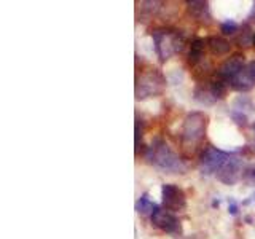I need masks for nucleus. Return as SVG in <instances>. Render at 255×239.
<instances>
[{
	"label": "nucleus",
	"mask_w": 255,
	"mask_h": 239,
	"mask_svg": "<svg viewBox=\"0 0 255 239\" xmlns=\"http://www.w3.org/2000/svg\"><path fill=\"white\" fill-rule=\"evenodd\" d=\"M145 159L148 164L167 174H182L185 171V166H183L179 155L163 139H155L151 145L147 147Z\"/></svg>",
	"instance_id": "f257e3e1"
},
{
	"label": "nucleus",
	"mask_w": 255,
	"mask_h": 239,
	"mask_svg": "<svg viewBox=\"0 0 255 239\" xmlns=\"http://www.w3.org/2000/svg\"><path fill=\"white\" fill-rule=\"evenodd\" d=\"M209 118L204 112H191L185 117L180 131V139L183 147H196L204 139Z\"/></svg>",
	"instance_id": "f03ea898"
},
{
	"label": "nucleus",
	"mask_w": 255,
	"mask_h": 239,
	"mask_svg": "<svg viewBox=\"0 0 255 239\" xmlns=\"http://www.w3.org/2000/svg\"><path fill=\"white\" fill-rule=\"evenodd\" d=\"M151 38L155 43V51L158 58L163 62L171 58L174 53H180L183 50V37L179 32H167V30H153L151 32Z\"/></svg>",
	"instance_id": "7ed1b4c3"
},
{
	"label": "nucleus",
	"mask_w": 255,
	"mask_h": 239,
	"mask_svg": "<svg viewBox=\"0 0 255 239\" xmlns=\"http://www.w3.org/2000/svg\"><path fill=\"white\" fill-rule=\"evenodd\" d=\"M166 88V78L156 69H148L137 77L135 83V99H147L159 96Z\"/></svg>",
	"instance_id": "20e7f679"
},
{
	"label": "nucleus",
	"mask_w": 255,
	"mask_h": 239,
	"mask_svg": "<svg viewBox=\"0 0 255 239\" xmlns=\"http://www.w3.org/2000/svg\"><path fill=\"white\" fill-rule=\"evenodd\" d=\"M230 158L231 155L227 151H222L217 147H207L203 151L201 159H199V171L203 175L217 174Z\"/></svg>",
	"instance_id": "39448f33"
},
{
	"label": "nucleus",
	"mask_w": 255,
	"mask_h": 239,
	"mask_svg": "<svg viewBox=\"0 0 255 239\" xmlns=\"http://www.w3.org/2000/svg\"><path fill=\"white\" fill-rule=\"evenodd\" d=\"M161 201L164 209L171 214L183 212L187 209V196L183 190L174 183H164L161 187Z\"/></svg>",
	"instance_id": "423d86ee"
},
{
	"label": "nucleus",
	"mask_w": 255,
	"mask_h": 239,
	"mask_svg": "<svg viewBox=\"0 0 255 239\" xmlns=\"http://www.w3.org/2000/svg\"><path fill=\"white\" fill-rule=\"evenodd\" d=\"M150 220L156 228H159L167 235H172V236H180L182 235L180 220L175 217L174 214L167 212L166 209H159V207H158V209L151 214Z\"/></svg>",
	"instance_id": "0eeeda50"
},
{
	"label": "nucleus",
	"mask_w": 255,
	"mask_h": 239,
	"mask_svg": "<svg viewBox=\"0 0 255 239\" xmlns=\"http://www.w3.org/2000/svg\"><path fill=\"white\" fill-rule=\"evenodd\" d=\"M241 172H243V161L236 156H231L217 172V179L222 183H225V185H235L241 179Z\"/></svg>",
	"instance_id": "6e6552de"
},
{
	"label": "nucleus",
	"mask_w": 255,
	"mask_h": 239,
	"mask_svg": "<svg viewBox=\"0 0 255 239\" xmlns=\"http://www.w3.org/2000/svg\"><path fill=\"white\" fill-rule=\"evenodd\" d=\"M246 67V61H244V56L241 54H235L228 58L227 61H223L219 67V77L220 80H223L225 83H231V80L235 77L239 75V72Z\"/></svg>",
	"instance_id": "1a4fd4ad"
},
{
	"label": "nucleus",
	"mask_w": 255,
	"mask_h": 239,
	"mask_svg": "<svg viewBox=\"0 0 255 239\" xmlns=\"http://www.w3.org/2000/svg\"><path fill=\"white\" fill-rule=\"evenodd\" d=\"M230 86L239 93L251 91L255 86V61L246 64V67L239 72V75L231 80Z\"/></svg>",
	"instance_id": "9d476101"
},
{
	"label": "nucleus",
	"mask_w": 255,
	"mask_h": 239,
	"mask_svg": "<svg viewBox=\"0 0 255 239\" xmlns=\"http://www.w3.org/2000/svg\"><path fill=\"white\" fill-rule=\"evenodd\" d=\"M206 43H207V46H209V51L214 56H225L231 50L230 42H227V40L222 38V37H209Z\"/></svg>",
	"instance_id": "9b49d317"
},
{
	"label": "nucleus",
	"mask_w": 255,
	"mask_h": 239,
	"mask_svg": "<svg viewBox=\"0 0 255 239\" xmlns=\"http://www.w3.org/2000/svg\"><path fill=\"white\" fill-rule=\"evenodd\" d=\"M193 98L196 102L203 104V106H212V104L217 102V99L214 98V94L211 91L209 85H198L193 91Z\"/></svg>",
	"instance_id": "f8f14e48"
},
{
	"label": "nucleus",
	"mask_w": 255,
	"mask_h": 239,
	"mask_svg": "<svg viewBox=\"0 0 255 239\" xmlns=\"http://www.w3.org/2000/svg\"><path fill=\"white\" fill-rule=\"evenodd\" d=\"M188 13L198 21H209V3L207 2H190Z\"/></svg>",
	"instance_id": "ddd939ff"
},
{
	"label": "nucleus",
	"mask_w": 255,
	"mask_h": 239,
	"mask_svg": "<svg viewBox=\"0 0 255 239\" xmlns=\"http://www.w3.org/2000/svg\"><path fill=\"white\" fill-rule=\"evenodd\" d=\"M156 209H158V206L151 201L147 193L140 195L137 201H135V211H137V214L143 215V217H147V215L151 217V214H153Z\"/></svg>",
	"instance_id": "4468645a"
},
{
	"label": "nucleus",
	"mask_w": 255,
	"mask_h": 239,
	"mask_svg": "<svg viewBox=\"0 0 255 239\" xmlns=\"http://www.w3.org/2000/svg\"><path fill=\"white\" fill-rule=\"evenodd\" d=\"M204 45L206 42L203 38H195L193 42H191L190 53H188V62L191 66H196V64L204 58Z\"/></svg>",
	"instance_id": "2eb2a0df"
},
{
	"label": "nucleus",
	"mask_w": 255,
	"mask_h": 239,
	"mask_svg": "<svg viewBox=\"0 0 255 239\" xmlns=\"http://www.w3.org/2000/svg\"><path fill=\"white\" fill-rule=\"evenodd\" d=\"M238 29H239V24H238L235 19H227V21H223V22H222V26H220L222 34H225V35H233V34H236Z\"/></svg>",
	"instance_id": "dca6fc26"
},
{
	"label": "nucleus",
	"mask_w": 255,
	"mask_h": 239,
	"mask_svg": "<svg viewBox=\"0 0 255 239\" xmlns=\"http://www.w3.org/2000/svg\"><path fill=\"white\" fill-rule=\"evenodd\" d=\"M231 120L238 124V126H247V115L243 114V112H238V110H231L230 114Z\"/></svg>",
	"instance_id": "f3484780"
},
{
	"label": "nucleus",
	"mask_w": 255,
	"mask_h": 239,
	"mask_svg": "<svg viewBox=\"0 0 255 239\" xmlns=\"http://www.w3.org/2000/svg\"><path fill=\"white\" fill-rule=\"evenodd\" d=\"M142 126L139 123V118H137V121H135V155H139V150L143 147L142 145Z\"/></svg>",
	"instance_id": "a211bd4d"
},
{
	"label": "nucleus",
	"mask_w": 255,
	"mask_h": 239,
	"mask_svg": "<svg viewBox=\"0 0 255 239\" xmlns=\"http://www.w3.org/2000/svg\"><path fill=\"white\" fill-rule=\"evenodd\" d=\"M228 212H230L231 215H238V212H239V204L235 201L233 198H230V199H228Z\"/></svg>",
	"instance_id": "6ab92c4d"
},
{
	"label": "nucleus",
	"mask_w": 255,
	"mask_h": 239,
	"mask_svg": "<svg viewBox=\"0 0 255 239\" xmlns=\"http://www.w3.org/2000/svg\"><path fill=\"white\" fill-rule=\"evenodd\" d=\"M247 19H249V22L255 24V3H254V6H252V10H251L249 16H247Z\"/></svg>",
	"instance_id": "aec40b11"
},
{
	"label": "nucleus",
	"mask_w": 255,
	"mask_h": 239,
	"mask_svg": "<svg viewBox=\"0 0 255 239\" xmlns=\"http://www.w3.org/2000/svg\"><path fill=\"white\" fill-rule=\"evenodd\" d=\"M252 131H254V140H252V148L255 150V121L252 123Z\"/></svg>",
	"instance_id": "412c9836"
},
{
	"label": "nucleus",
	"mask_w": 255,
	"mask_h": 239,
	"mask_svg": "<svg viewBox=\"0 0 255 239\" xmlns=\"http://www.w3.org/2000/svg\"><path fill=\"white\" fill-rule=\"evenodd\" d=\"M212 206H214V207H219V206H220V201H219V199H215V201L212 203Z\"/></svg>",
	"instance_id": "4be33fe9"
},
{
	"label": "nucleus",
	"mask_w": 255,
	"mask_h": 239,
	"mask_svg": "<svg viewBox=\"0 0 255 239\" xmlns=\"http://www.w3.org/2000/svg\"><path fill=\"white\" fill-rule=\"evenodd\" d=\"M252 45L255 46V34H254V42H252Z\"/></svg>",
	"instance_id": "5701e85b"
},
{
	"label": "nucleus",
	"mask_w": 255,
	"mask_h": 239,
	"mask_svg": "<svg viewBox=\"0 0 255 239\" xmlns=\"http://www.w3.org/2000/svg\"><path fill=\"white\" fill-rule=\"evenodd\" d=\"M254 179H255V171H254Z\"/></svg>",
	"instance_id": "b1692460"
}]
</instances>
